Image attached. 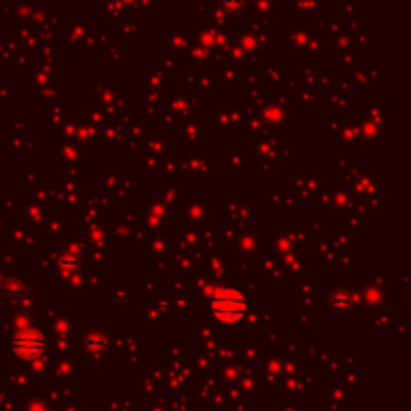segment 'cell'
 <instances>
[{
  "mask_svg": "<svg viewBox=\"0 0 411 411\" xmlns=\"http://www.w3.org/2000/svg\"><path fill=\"white\" fill-rule=\"evenodd\" d=\"M213 317L223 325L243 323L247 315V299L241 291L225 289L211 299Z\"/></svg>",
  "mask_w": 411,
  "mask_h": 411,
  "instance_id": "obj_1",
  "label": "cell"
},
{
  "mask_svg": "<svg viewBox=\"0 0 411 411\" xmlns=\"http://www.w3.org/2000/svg\"><path fill=\"white\" fill-rule=\"evenodd\" d=\"M47 347V339L38 329H25L13 339L14 353L23 359H37Z\"/></svg>",
  "mask_w": 411,
  "mask_h": 411,
  "instance_id": "obj_2",
  "label": "cell"
}]
</instances>
